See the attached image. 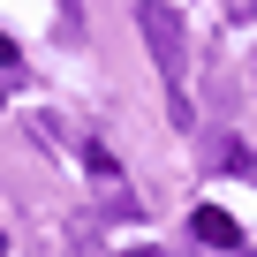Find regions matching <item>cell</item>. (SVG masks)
<instances>
[{"label": "cell", "mask_w": 257, "mask_h": 257, "mask_svg": "<svg viewBox=\"0 0 257 257\" xmlns=\"http://www.w3.org/2000/svg\"><path fill=\"white\" fill-rule=\"evenodd\" d=\"M137 31H144L167 91H174V121H189V98H182V8L174 0H137Z\"/></svg>", "instance_id": "1"}, {"label": "cell", "mask_w": 257, "mask_h": 257, "mask_svg": "<svg viewBox=\"0 0 257 257\" xmlns=\"http://www.w3.org/2000/svg\"><path fill=\"white\" fill-rule=\"evenodd\" d=\"M189 227H197V242H212V249H242V227H234L219 204H197V212H189Z\"/></svg>", "instance_id": "2"}, {"label": "cell", "mask_w": 257, "mask_h": 257, "mask_svg": "<svg viewBox=\"0 0 257 257\" xmlns=\"http://www.w3.org/2000/svg\"><path fill=\"white\" fill-rule=\"evenodd\" d=\"M83 167H91V182H113V174H121V167H113V152H106V144H91V152H83Z\"/></svg>", "instance_id": "3"}, {"label": "cell", "mask_w": 257, "mask_h": 257, "mask_svg": "<svg viewBox=\"0 0 257 257\" xmlns=\"http://www.w3.org/2000/svg\"><path fill=\"white\" fill-rule=\"evenodd\" d=\"M16 68H23V53L8 46V31H0V76H16Z\"/></svg>", "instance_id": "4"}, {"label": "cell", "mask_w": 257, "mask_h": 257, "mask_svg": "<svg viewBox=\"0 0 257 257\" xmlns=\"http://www.w3.org/2000/svg\"><path fill=\"white\" fill-rule=\"evenodd\" d=\"M227 16H234V23H249V16H257V0H227Z\"/></svg>", "instance_id": "5"}, {"label": "cell", "mask_w": 257, "mask_h": 257, "mask_svg": "<svg viewBox=\"0 0 257 257\" xmlns=\"http://www.w3.org/2000/svg\"><path fill=\"white\" fill-rule=\"evenodd\" d=\"M121 257H159V249H121Z\"/></svg>", "instance_id": "6"}, {"label": "cell", "mask_w": 257, "mask_h": 257, "mask_svg": "<svg viewBox=\"0 0 257 257\" xmlns=\"http://www.w3.org/2000/svg\"><path fill=\"white\" fill-rule=\"evenodd\" d=\"M0 106H8V83H0Z\"/></svg>", "instance_id": "7"}]
</instances>
